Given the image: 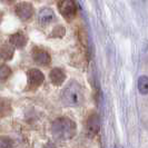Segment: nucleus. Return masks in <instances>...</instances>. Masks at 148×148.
I'll return each mask as SVG.
<instances>
[{
    "mask_svg": "<svg viewBox=\"0 0 148 148\" xmlns=\"http://www.w3.org/2000/svg\"><path fill=\"white\" fill-rule=\"evenodd\" d=\"M9 41L12 46H15L16 48H23L27 44V38L21 32H16L10 37Z\"/></svg>",
    "mask_w": 148,
    "mask_h": 148,
    "instance_id": "nucleus-10",
    "label": "nucleus"
},
{
    "mask_svg": "<svg viewBox=\"0 0 148 148\" xmlns=\"http://www.w3.org/2000/svg\"><path fill=\"white\" fill-rule=\"evenodd\" d=\"M2 16H3V12H2V11H0V20H1V18H2Z\"/></svg>",
    "mask_w": 148,
    "mask_h": 148,
    "instance_id": "nucleus-19",
    "label": "nucleus"
},
{
    "mask_svg": "<svg viewBox=\"0 0 148 148\" xmlns=\"http://www.w3.org/2000/svg\"><path fill=\"white\" fill-rule=\"evenodd\" d=\"M14 55V49L10 46H2L0 48V58L5 60L10 59Z\"/></svg>",
    "mask_w": 148,
    "mask_h": 148,
    "instance_id": "nucleus-12",
    "label": "nucleus"
},
{
    "mask_svg": "<svg viewBox=\"0 0 148 148\" xmlns=\"http://www.w3.org/2000/svg\"><path fill=\"white\" fill-rule=\"evenodd\" d=\"M32 58L38 65H41V66H48L50 64V61H51L50 55L47 51H45V50H41V49H37L36 51L34 52Z\"/></svg>",
    "mask_w": 148,
    "mask_h": 148,
    "instance_id": "nucleus-8",
    "label": "nucleus"
},
{
    "mask_svg": "<svg viewBox=\"0 0 148 148\" xmlns=\"http://www.w3.org/2000/svg\"><path fill=\"white\" fill-rule=\"evenodd\" d=\"M100 129V118L98 114H91L87 119V133L90 137H94Z\"/></svg>",
    "mask_w": 148,
    "mask_h": 148,
    "instance_id": "nucleus-6",
    "label": "nucleus"
},
{
    "mask_svg": "<svg viewBox=\"0 0 148 148\" xmlns=\"http://www.w3.org/2000/svg\"><path fill=\"white\" fill-rule=\"evenodd\" d=\"M58 9H59L60 14L67 19L74 18L77 11L75 0H61L58 5Z\"/></svg>",
    "mask_w": 148,
    "mask_h": 148,
    "instance_id": "nucleus-3",
    "label": "nucleus"
},
{
    "mask_svg": "<svg viewBox=\"0 0 148 148\" xmlns=\"http://www.w3.org/2000/svg\"><path fill=\"white\" fill-rule=\"evenodd\" d=\"M11 75V69L6 65L0 66V82H5Z\"/></svg>",
    "mask_w": 148,
    "mask_h": 148,
    "instance_id": "nucleus-14",
    "label": "nucleus"
},
{
    "mask_svg": "<svg viewBox=\"0 0 148 148\" xmlns=\"http://www.w3.org/2000/svg\"><path fill=\"white\" fill-rule=\"evenodd\" d=\"M16 14L21 20H27L34 15V7L29 2H20L16 7Z\"/></svg>",
    "mask_w": 148,
    "mask_h": 148,
    "instance_id": "nucleus-5",
    "label": "nucleus"
},
{
    "mask_svg": "<svg viewBox=\"0 0 148 148\" xmlns=\"http://www.w3.org/2000/svg\"><path fill=\"white\" fill-rule=\"evenodd\" d=\"M62 103L69 107H79L84 104L85 97L82 86L76 82H71L64 89L61 95Z\"/></svg>",
    "mask_w": 148,
    "mask_h": 148,
    "instance_id": "nucleus-2",
    "label": "nucleus"
},
{
    "mask_svg": "<svg viewBox=\"0 0 148 148\" xmlns=\"http://www.w3.org/2000/svg\"><path fill=\"white\" fill-rule=\"evenodd\" d=\"M49 77H50V80L55 86H60V85H62V82L66 79V74L60 68H53L50 71Z\"/></svg>",
    "mask_w": 148,
    "mask_h": 148,
    "instance_id": "nucleus-9",
    "label": "nucleus"
},
{
    "mask_svg": "<svg viewBox=\"0 0 148 148\" xmlns=\"http://www.w3.org/2000/svg\"><path fill=\"white\" fill-rule=\"evenodd\" d=\"M115 148H121V147H120V146H118V145H116V146H115Z\"/></svg>",
    "mask_w": 148,
    "mask_h": 148,
    "instance_id": "nucleus-20",
    "label": "nucleus"
},
{
    "mask_svg": "<svg viewBox=\"0 0 148 148\" xmlns=\"http://www.w3.org/2000/svg\"><path fill=\"white\" fill-rule=\"evenodd\" d=\"M137 88L141 95H148V76H140L138 78Z\"/></svg>",
    "mask_w": 148,
    "mask_h": 148,
    "instance_id": "nucleus-11",
    "label": "nucleus"
},
{
    "mask_svg": "<svg viewBox=\"0 0 148 148\" xmlns=\"http://www.w3.org/2000/svg\"><path fill=\"white\" fill-rule=\"evenodd\" d=\"M27 77H28V85L30 88H37L45 80L44 74L36 68L29 69L27 73Z\"/></svg>",
    "mask_w": 148,
    "mask_h": 148,
    "instance_id": "nucleus-4",
    "label": "nucleus"
},
{
    "mask_svg": "<svg viewBox=\"0 0 148 148\" xmlns=\"http://www.w3.org/2000/svg\"><path fill=\"white\" fill-rule=\"evenodd\" d=\"M55 20V14L50 8H44L38 15V21L42 26H47Z\"/></svg>",
    "mask_w": 148,
    "mask_h": 148,
    "instance_id": "nucleus-7",
    "label": "nucleus"
},
{
    "mask_svg": "<svg viewBox=\"0 0 148 148\" xmlns=\"http://www.w3.org/2000/svg\"><path fill=\"white\" fill-rule=\"evenodd\" d=\"M64 34H65V29L62 27H60V26L55 28V30L52 31V36H55V37H57V36L61 37V36H64Z\"/></svg>",
    "mask_w": 148,
    "mask_h": 148,
    "instance_id": "nucleus-16",
    "label": "nucleus"
},
{
    "mask_svg": "<svg viewBox=\"0 0 148 148\" xmlns=\"http://www.w3.org/2000/svg\"><path fill=\"white\" fill-rule=\"evenodd\" d=\"M14 141L7 136H0V148H12Z\"/></svg>",
    "mask_w": 148,
    "mask_h": 148,
    "instance_id": "nucleus-15",
    "label": "nucleus"
},
{
    "mask_svg": "<svg viewBox=\"0 0 148 148\" xmlns=\"http://www.w3.org/2000/svg\"><path fill=\"white\" fill-rule=\"evenodd\" d=\"M11 110L10 103H8L6 99H0V116H6Z\"/></svg>",
    "mask_w": 148,
    "mask_h": 148,
    "instance_id": "nucleus-13",
    "label": "nucleus"
},
{
    "mask_svg": "<svg viewBox=\"0 0 148 148\" xmlns=\"http://www.w3.org/2000/svg\"><path fill=\"white\" fill-rule=\"evenodd\" d=\"M42 148H57L53 144H47V145H45Z\"/></svg>",
    "mask_w": 148,
    "mask_h": 148,
    "instance_id": "nucleus-17",
    "label": "nucleus"
},
{
    "mask_svg": "<svg viewBox=\"0 0 148 148\" xmlns=\"http://www.w3.org/2000/svg\"><path fill=\"white\" fill-rule=\"evenodd\" d=\"M3 2H6V3H12L15 0H2Z\"/></svg>",
    "mask_w": 148,
    "mask_h": 148,
    "instance_id": "nucleus-18",
    "label": "nucleus"
},
{
    "mask_svg": "<svg viewBox=\"0 0 148 148\" xmlns=\"http://www.w3.org/2000/svg\"><path fill=\"white\" fill-rule=\"evenodd\" d=\"M76 124L74 120L67 117L57 118L51 126V133L53 137L58 140H69L76 135Z\"/></svg>",
    "mask_w": 148,
    "mask_h": 148,
    "instance_id": "nucleus-1",
    "label": "nucleus"
}]
</instances>
